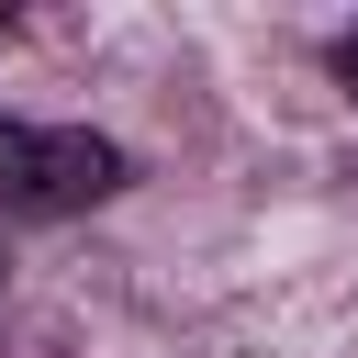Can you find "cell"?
Returning <instances> with one entry per match:
<instances>
[{"instance_id": "1", "label": "cell", "mask_w": 358, "mask_h": 358, "mask_svg": "<svg viewBox=\"0 0 358 358\" xmlns=\"http://www.w3.org/2000/svg\"><path fill=\"white\" fill-rule=\"evenodd\" d=\"M123 190V145L90 123H11L0 112V213H78Z\"/></svg>"}, {"instance_id": "2", "label": "cell", "mask_w": 358, "mask_h": 358, "mask_svg": "<svg viewBox=\"0 0 358 358\" xmlns=\"http://www.w3.org/2000/svg\"><path fill=\"white\" fill-rule=\"evenodd\" d=\"M336 78H347V90H358V22H347V34H336Z\"/></svg>"}]
</instances>
